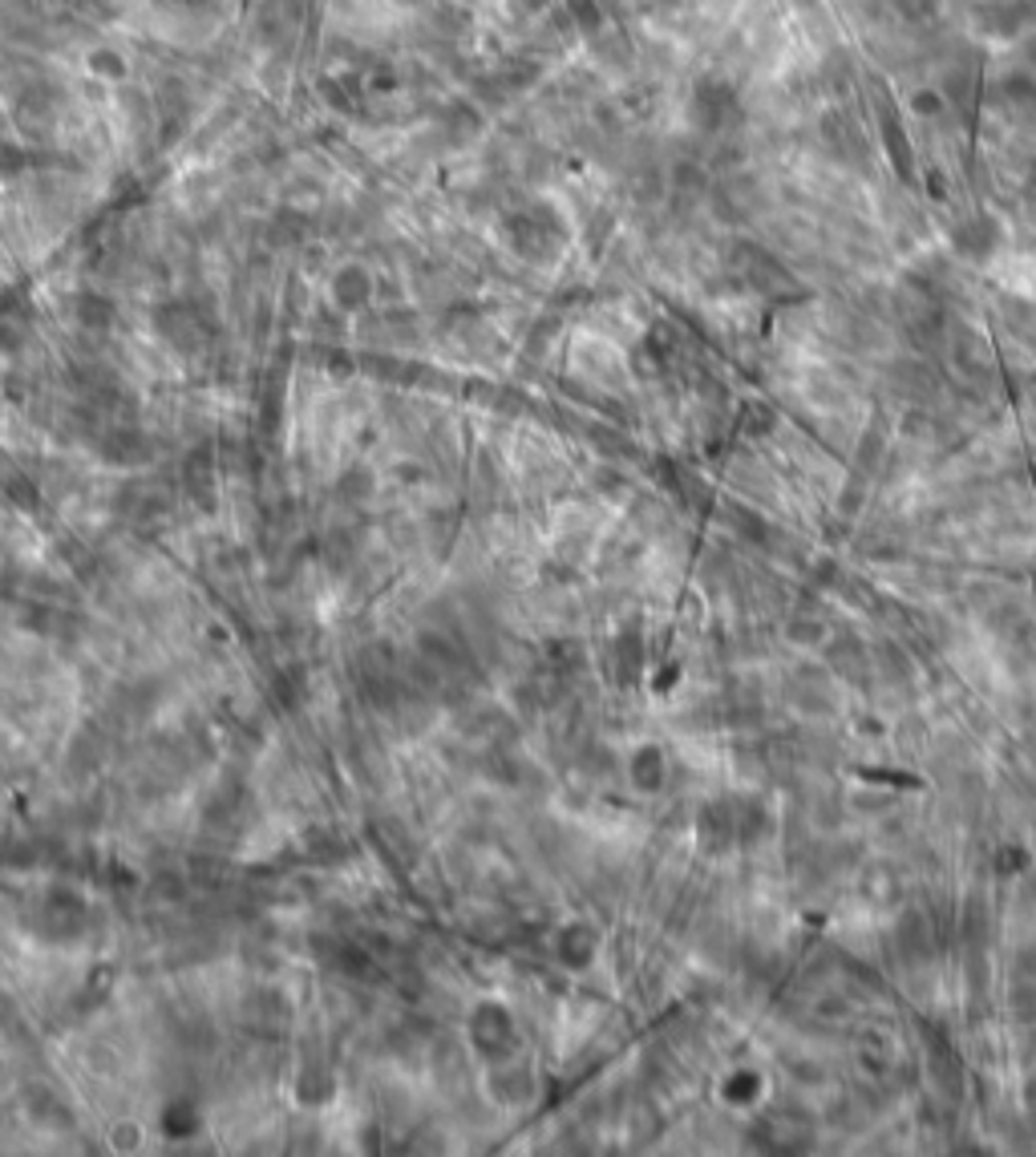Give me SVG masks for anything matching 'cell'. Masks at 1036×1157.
I'll return each mask as SVG.
<instances>
[{"mask_svg":"<svg viewBox=\"0 0 1036 1157\" xmlns=\"http://www.w3.org/2000/svg\"><path fill=\"white\" fill-rule=\"evenodd\" d=\"M696 101L705 106V114H701V126H705V130H721V126H733L729 117H737V110H741L737 94H733V90H725V85H705Z\"/></svg>","mask_w":1036,"mask_h":1157,"instance_id":"obj_1","label":"cell"},{"mask_svg":"<svg viewBox=\"0 0 1036 1157\" xmlns=\"http://www.w3.org/2000/svg\"><path fill=\"white\" fill-rule=\"evenodd\" d=\"M899 4L907 9V13H911V17H927V13H931V9L940 4V0H899Z\"/></svg>","mask_w":1036,"mask_h":1157,"instance_id":"obj_2","label":"cell"}]
</instances>
